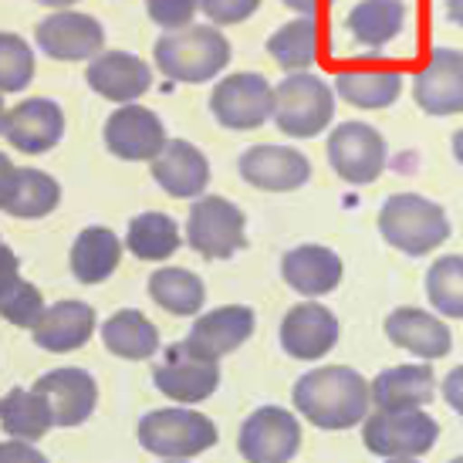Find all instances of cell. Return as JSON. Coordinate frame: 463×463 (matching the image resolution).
Instances as JSON below:
<instances>
[{
	"label": "cell",
	"instance_id": "obj_1",
	"mask_svg": "<svg viewBox=\"0 0 463 463\" xmlns=\"http://www.w3.org/2000/svg\"><path fill=\"white\" fill-rule=\"evenodd\" d=\"M295 410L318 430H352L369 416V379L352 365L311 369L291 389Z\"/></svg>",
	"mask_w": 463,
	"mask_h": 463
},
{
	"label": "cell",
	"instance_id": "obj_2",
	"mask_svg": "<svg viewBox=\"0 0 463 463\" xmlns=\"http://www.w3.org/2000/svg\"><path fill=\"white\" fill-rule=\"evenodd\" d=\"M153 58L169 81L203 85L231 65V41L213 24H190L183 31H166L156 41Z\"/></svg>",
	"mask_w": 463,
	"mask_h": 463
},
{
	"label": "cell",
	"instance_id": "obj_3",
	"mask_svg": "<svg viewBox=\"0 0 463 463\" xmlns=\"http://www.w3.org/2000/svg\"><path fill=\"white\" fill-rule=\"evenodd\" d=\"M379 233L389 247L410 258L433 254L450 237L447 210L420 194H392L379 210Z\"/></svg>",
	"mask_w": 463,
	"mask_h": 463
},
{
	"label": "cell",
	"instance_id": "obj_4",
	"mask_svg": "<svg viewBox=\"0 0 463 463\" xmlns=\"http://www.w3.org/2000/svg\"><path fill=\"white\" fill-rule=\"evenodd\" d=\"M270 118L291 139H315L335 118V89L315 71H295L274 89Z\"/></svg>",
	"mask_w": 463,
	"mask_h": 463
},
{
	"label": "cell",
	"instance_id": "obj_5",
	"mask_svg": "<svg viewBox=\"0 0 463 463\" xmlns=\"http://www.w3.org/2000/svg\"><path fill=\"white\" fill-rule=\"evenodd\" d=\"M139 447L163 460H194L217 443V426L200 410H153L136 426Z\"/></svg>",
	"mask_w": 463,
	"mask_h": 463
},
{
	"label": "cell",
	"instance_id": "obj_6",
	"mask_svg": "<svg viewBox=\"0 0 463 463\" xmlns=\"http://www.w3.org/2000/svg\"><path fill=\"white\" fill-rule=\"evenodd\" d=\"M362 443L365 450L383 460H416L437 447L439 426L426 410L383 412L375 410L362 420Z\"/></svg>",
	"mask_w": 463,
	"mask_h": 463
},
{
	"label": "cell",
	"instance_id": "obj_7",
	"mask_svg": "<svg viewBox=\"0 0 463 463\" xmlns=\"http://www.w3.org/2000/svg\"><path fill=\"white\" fill-rule=\"evenodd\" d=\"M186 241L200 258L227 260L247 247V217L227 196L203 194L186 213Z\"/></svg>",
	"mask_w": 463,
	"mask_h": 463
},
{
	"label": "cell",
	"instance_id": "obj_8",
	"mask_svg": "<svg viewBox=\"0 0 463 463\" xmlns=\"http://www.w3.org/2000/svg\"><path fill=\"white\" fill-rule=\"evenodd\" d=\"M325 156H328V166L335 169L338 180L352 183V186H369L386 169L389 146L375 126L352 118V122H342L332 129Z\"/></svg>",
	"mask_w": 463,
	"mask_h": 463
},
{
	"label": "cell",
	"instance_id": "obj_9",
	"mask_svg": "<svg viewBox=\"0 0 463 463\" xmlns=\"http://www.w3.org/2000/svg\"><path fill=\"white\" fill-rule=\"evenodd\" d=\"M210 112L223 129H260L274 112V89L260 71H233L210 91Z\"/></svg>",
	"mask_w": 463,
	"mask_h": 463
},
{
	"label": "cell",
	"instance_id": "obj_10",
	"mask_svg": "<svg viewBox=\"0 0 463 463\" xmlns=\"http://www.w3.org/2000/svg\"><path fill=\"white\" fill-rule=\"evenodd\" d=\"M153 383L173 402L196 406V402H203V399H210L217 392L220 362L200 355L186 342H176V345H166L163 362L153 369Z\"/></svg>",
	"mask_w": 463,
	"mask_h": 463
},
{
	"label": "cell",
	"instance_id": "obj_11",
	"mask_svg": "<svg viewBox=\"0 0 463 463\" xmlns=\"http://www.w3.org/2000/svg\"><path fill=\"white\" fill-rule=\"evenodd\" d=\"M237 450L247 463H291L301 450V423L291 410L260 406L241 426Z\"/></svg>",
	"mask_w": 463,
	"mask_h": 463
},
{
	"label": "cell",
	"instance_id": "obj_12",
	"mask_svg": "<svg viewBox=\"0 0 463 463\" xmlns=\"http://www.w3.org/2000/svg\"><path fill=\"white\" fill-rule=\"evenodd\" d=\"M105 149L126 163H153L166 149V126L146 105H122L102 126Z\"/></svg>",
	"mask_w": 463,
	"mask_h": 463
},
{
	"label": "cell",
	"instance_id": "obj_13",
	"mask_svg": "<svg viewBox=\"0 0 463 463\" xmlns=\"http://www.w3.org/2000/svg\"><path fill=\"white\" fill-rule=\"evenodd\" d=\"M38 48L54 61H91L105 48V27L81 11H54L34 27Z\"/></svg>",
	"mask_w": 463,
	"mask_h": 463
},
{
	"label": "cell",
	"instance_id": "obj_14",
	"mask_svg": "<svg viewBox=\"0 0 463 463\" xmlns=\"http://www.w3.org/2000/svg\"><path fill=\"white\" fill-rule=\"evenodd\" d=\"M412 99L426 116H460L463 112V52L433 48L423 68L412 75Z\"/></svg>",
	"mask_w": 463,
	"mask_h": 463
},
{
	"label": "cell",
	"instance_id": "obj_15",
	"mask_svg": "<svg viewBox=\"0 0 463 463\" xmlns=\"http://www.w3.org/2000/svg\"><path fill=\"white\" fill-rule=\"evenodd\" d=\"M237 173L264 194H291L311 180V159L295 146H250L237 159Z\"/></svg>",
	"mask_w": 463,
	"mask_h": 463
},
{
	"label": "cell",
	"instance_id": "obj_16",
	"mask_svg": "<svg viewBox=\"0 0 463 463\" xmlns=\"http://www.w3.org/2000/svg\"><path fill=\"white\" fill-rule=\"evenodd\" d=\"M335 95L352 109H389L402 95V71L383 58H365L335 75Z\"/></svg>",
	"mask_w": 463,
	"mask_h": 463
},
{
	"label": "cell",
	"instance_id": "obj_17",
	"mask_svg": "<svg viewBox=\"0 0 463 463\" xmlns=\"http://www.w3.org/2000/svg\"><path fill=\"white\" fill-rule=\"evenodd\" d=\"M4 136L17 153L41 156L52 153L65 136V112L52 99H24L14 109H7Z\"/></svg>",
	"mask_w": 463,
	"mask_h": 463
},
{
	"label": "cell",
	"instance_id": "obj_18",
	"mask_svg": "<svg viewBox=\"0 0 463 463\" xmlns=\"http://www.w3.org/2000/svg\"><path fill=\"white\" fill-rule=\"evenodd\" d=\"M85 81L95 95H102L109 102L136 105V99L153 89V68L132 52H102L89 61Z\"/></svg>",
	"mask_w": 463,
	"mask_h": 463
},
{
	"label": "cell",
	"instance_id": "obj_19",
	"mask_svg": "<svg viewBox=\"0 0 463 463\" xmlns=\"http://www.w3.org/2000/svg\"><path fill=\"white\" fill-rule=\"evenodd\" d=\"M338 345V318L318 301H301L284 315L281 348L291 359L315 362Z\"/></svg>",
	"mask_w": 463,
	"mask_h": 463
},
{
	"label": "cell",
	"instance_id": "obj_20",
	"mask_svg": "<svg viewBox=\"0 0 463 463\" xmlns=\"http://www.w3.org/2000/svg\"><path fill=\"white\" fill-rule=\"evenodd\" d=\"M433 396H437V375L430 369V362L392 365L369 383V399H373L375 410L383 412L426 410Z\"/></svg>",
	"mask_w": 463,
	"mask_h": 463
},
{
	"label": "cell",
	"instance_id": "obj_21",
	"mask_svg": "<svg viewBox=\"0 0 463 463\" xmlns=\"http://www.w3.org/2000/svg\"><path fill=\"white\" fill-rule=\"evenodd\" d=\"M48 410H52L54 426H81L95 412L99 402V386L85 369L65 365V369H52L34 383Z\"/></svg>",
	"mask_w": 463,
	"mask_h": 463
},
{
	"label": "cell",
	"instance_id": "obj_22",
	"mask_svg": "<svg viewBox=\"0 0 463 463\" xmlns=\"http://www.w3.org/2000/svg\"><path fill=\"white\" fill-rule=\"evenodd\" d=\"M254 308H247V305H223V308H213L200 315L186 335V345L196 348L200 355L206 359H223V355H231L237 348L244 345L247 338L254 335Z\"/></svg>",
	"mask_w": 463,
	"mask_h": 463
},
{
	"label": "cell",
	"instance_id": "obj_23",
	"mask_svg": "<svg viewBox=\"0 0 463 463\" xmlns=\"http://www.w3.org/2000/svg\"><path fill=\"white\" fill-rule=\"evenodd\" d=\"M153 180L176 200H200L210 186V163L203 149L186 139H169L166 149L153 159Z\"/></svg>",
	"mask_w": 463,
	"mask_h": 463
},
{
	"label": "cell",
	"instance_id": "obj_24",
	"mask_svg": "<svg viewBox=\"0 0 463 463\" xmlns=\"http://www.w3.org/2000/svg\"><path fill=\"white\" fill-rule=\"evenodd\" d=\"M342 258L332 247L322 244H301L291 247L281 258L284 284L298 291L301 298H325L342 284Z\"/></svg>",
	"mask_w": 463,
	"mask_h": 463
},
{
	"label": "cell",
	"instance_id": "obj_25",
	"mask_svg": "<svg viewBox=\"0 0 463 463\" xmlns=\"http://www.w3.org/2000/svg\"><path fill=\"white\" fill-rule=\"evenodd\" d=\"M386 338L392 345L406 348L410 355H416V359L423 362H437L443 355H450V345H453L450 328L439 322L437 315H430L423 308H410V305L389 311Z\"/></svg>",
	"mask_w": 463,
	"mask_h": 463
},
{
	"label": "cell",
	"instance_id": "obj_26",
	"mask_svg": "<svg viewBox=\"0 0 463 463\" xmlns=\"http://www.w3.org/2000/svg\"><path fill=\"white\" fill-rule=\"evenodd\" d=\"M31 335L44 352H54V355L78 352L81 345H89V338L95 335V308L85 301H75V298L58 301L52 308H44Z\"/></svg>",
	"mask_w": 463,
	"mask_h": 463
},
{
	"label": "cell",
	"instance_id": "obj_27",
	"mask_svg": "<svg viewBox=\"0 0 463 463\" xmlns=\"http://www.w3.org/2000/svg\"><path fill=\"white\" fill-rule=\"evenodd\" d=\"M126 244L109 227H85L71 244V274L81 284H102L116 274Z\"/></svg>",
	"mask_w": 463,
	"mask_h": 463
},
{
	"label": "cell",
	"instance_id": "obj_28",
	"mask_svg": "<svg viewBox=\"0 0 463 463\" xmlns=\"http://www.w3.org/2000/svg\"><path fill=\"white\" fill-rule=\"evenodd\" d=\"M345 27L362 48H386L406 27V0H359L348 11Z\"/></svg>",
	"mask_w": 463,
	"mask_h": 463
},
{
	"label": "cell",
	"instance_id": "obj_29",
	"mask_svg": "<svg viewBox=\"0 0 463 463\" xmlns=\"http://www.w3.org/2000/svg\"><path fill=\"white\" fill-rule=\"evenodd\" d=\"M268 54L288 75L308 71L318 61V54H322V24H318V17H295V21L281 24L268 38Z\"/></svg>",
	"mask_w": 463,
	"mask_h": 463
},
{
	"label": "cell",
	"instance_id": "obj_30",
	"mask_svg": "<svg viewBox=\"0 0 463 463\" xmlns=\"http://www.w3.org/2000/svg\"><path fill=\"white\" fill-rule=\"evenodd\" d=\"M105 348L126 362H146L159 352V328L142 311L122 308L102 325Z\"/></svg>",
	"mask_w": 463,
	"mask_h": 463
},
{
	"label": "cell",
	"instance_id": "obj_31",
	"mask_svg": "<svg viewBox=\"0 0 463 463\" xmlns=\"http://www.w3.org/2000/svg\"><path fill=\"white\" fill-rule=\"evenodd\" d=\"M0 426L11 439H24V443H38L48 437L54 426L52 410L38 389H11L7 396H0Z\"/></svg>",
	"mask_w": 463,
	"mask_h": 463
},
{
	"label": "cell",
	"instance_id": "obj_32",
	"mask_svg": "<svg viewBox=\"0 0 463 463\" xmlns=\"http://www.w3.org/2000/svg\"><path fill=\"white\" fill-rule=\"evenodd\" d=\"M149 298L156 305L176 318H194L200 315L206 301V288L200 274L186 268H159L149 274Z\"/></svg>",
	"mask_w": 463,
	"mask_h": 463
},
{
	"label": "cell",
	"instance_id": "obj_33",
	"mask_svg": "<svg viewBox=\"0 0 463 463\" xmlns=\"http://www.w3.org/2000/svg\"><path fill=\"white\" fill-rule=\"evenodd\" d=\"M61 203V186L54 176H48L44 169H17L14 176V190L11 200H7V213L17 220H41L54 213Z\"/></svg>",
	"mask_w": 463,
	"mask_h": 463
},
{
	"label": "cell",
	"instance_id": "obj_34",
	"mask_svg": "<svg viewBox=\"0 0 463 463\" xmlns=\"http://www.w3.org/2000/svg\"><path fill=\"white\" fill-rule=\"evenodd\" d=\"M126 247L139 260H169L180 250V227L169 213H139L129 220L126 231Z\"/></svg>",
	"mask_w": 463,
	"mask_h": 463
},
{
	"label": "cell",
	"instance_id": "obj_35",
	"mask_svg": "<svg viewBox=\"0 0 463 463\" xmlns=\"http://www.w3.org/2000/svg\"><path fill=\"white\" fill-rule=\"evenodd\" d=\"M426 298L443 318H463V254L433 260L426 270Z\"/></svg>",
	"mask_w": 463,
	"mask_h": 463
},
{
	"label": "cell",
	"instance_id": "obj_36",
	"mask_svg": "<svg viewBox=\"0 0 463 463\" xmlns=\"http://www.w3.org/2000/svg\"><path fill=\"white\" fill-rule=\"evenodd\" d=\"M34 81V52L21 34L0 31V95L24 91Z\"/></svg>",
	"mask_w": 463,
	"mask_h": 463
},
{
	"label": "cell",
	"instance_id": "obj_37",
	"mask_svg": "<svg viewBox=\"0 0 463 463\" xmlns=\"http://www.w3.org/2000/svg\"><path fill=\"white\" fill-rule=\"evenodd\" d=\"M44 295H41V288L38 284H31V281H14L4 295H0V318L4 322H11L17 325V328H34V325L41 322V315H44Z\"/></svg>",
	"mask_w": 463,
	"mask_h": 463
},
{
	"label": "cell",
	"instance_id": "obj_38",
	"mask_svg": "<svg viewBox=\"0 0 463 463\" xmlns=\"http://www.w3.org/2000/svg\"><path fill=\"white\" fill-rule=\"evenodd\" d=\"M196 11H200V0H146V14L153 24L163 27V34L190 27Z\"/></svg>",
	"mask_w": 463,
	"mask_h": 463
},
{
	"label": "cell",
	"instance_id": "obj_39",
	"mask_svg": "<svg viewBox=\"0 0 463 463\" xmlns=\"http://www.w3.org/2000/svg\"><path fill=\"white\" fill-rule=\"evenodd\" d=\"M258 7L260 0H200V11L206 14V21L213 27L241 24L247 17H254Z\"/></svg>",
	"mask_w": 463,
	"mask_h": 463
},
{
	"label": "cell",
	"instance_id": "obj_40",
	"mask_svg": "<svg viewBox=\"0 0 463 463\" xmlns=\"http://www.w3.org/2000/svg\"><path fill=\"white\" fill-rule=\"evenodd\" d=\"M0 463H48V457L24 439H0Z\"/></svg>",
	"mask_w": 463,
	"mask_h": 463
},
{
	"label": "cell",
	"instance_id": "obj_41",
	"mask_svg": "<svg viewBox=\"0 0 463 463\" xmlns=\"http://www.w3.org/2000/svg\"><path fill=\"white\" fill-rule=\"evenodd\" d=\"M443 399L457 416H463V365L450 369L447 379H443Z\"/></svg>",
	"mask_w": 463,
	"mask_h": 463
},
{
	"label": "cell",
	"instance_id": "obj_42",
	"mask_svg": "<svg viewBox=\"0 0 463 463\" xmlns=\"http://www.w3.org/2000/svg\"><path fill=\"white\" fill-rule=\"evenodd\" d=\"M14 281H21V260L7 244H0V295L11 288Z\"/></svg>",
	"mask_w": 463,
	"mask_h": 463
},
{
	"label": "cell",
	"instance_id": "obj_43",
	"mask_svg": "<svg viewBox=\"0 0 463 463\" xmlns=\"http://www.w3.org/2000/svg\"><path fill=\"white\" fill-rule=\"evenodd\" d=\"M14 176H17V166H14L7 156L0 153V210H4V206H7V200H11Z\"/></svg>",
	"mask_w": 463,
	"mask_h": 463
},
{
	"label": "cell",
	"instance_id": "obj_44",
	"mask_svg": "<svg viewBox=\"0 0 463 463\" xmlns=\"http://www.w3.org/2000/svg\"><path fill=\"white\" fill-rule=\"evenodd\" d=\"M284 7H291L298 17H318L325 7H332V0H281Z\"/></svg>",
	"mask_w": 463,
	"mask_h": 463
},
{
	"label": "cell",
	"instance_id": "obj_45",
	"mask_svg": "<svg viewBox=\"0 0 463 463\" xmlns=\"http://www.w3.org/2000/svg\"><path fill=\"white\" fill-rule=\"evenodd\" d=\"M447 21L463 27V0H447Z\"/></svg>",
	"mask_w": 463,
	"mask_h": 463
},
{
	"label": "cell",
	"instance_id": "obj_46",
	"mask_svg": "<svg viewBox=\"0 0 463 463\" xmlns=\"http://www.w3.org/2000/svg\"><path fill=\"white\" fill-rule=\"evenodd\" d=\"M453 159L463 166V129L453 132Z\"/></svg>",
	"mask_w": 463,
	"mask_h": 463
},
{
	"label": "cell",
	"instance_id": "obj_47",
	"mask_svg": "<svg viewBox=\"0 0 463 463\" xmlns=\"http://www.w3.org/2000/svg\"><path fill=\"white\" fill-rule=\"evenodd\" d=\"M34 4H44V7H54V11H71V4H78V0H34Z\"/></svg>",
	"mask_w": 463,
	"mask_h": 463
},
{
	"label": "cell",
	"instance_id": "obj_48",
	"mask_svg": "<svg viewBox=\"0 0 463 463\" xmlns=\"http://www.w3.org/2000/svg\"><path fill=\"white\" fill-rule=\"evenodd\" d=\"M4 126H7V109H4V99H0V132H4Z\"/></svg>",
	"mask_w": 463,
	"mask_h": 463
},
{
	"label": "cell",
	"instance_id": "obj_49",
	"mask_svg": "<svg viewBox=\"0 0 463 463\" xmlns=\"http://www.w3.org/2000/svg\"><path fill=\"white\" fill-rule=\"evenodd\" d=\"M386 463H416V460H386Z\"/></svg>",
	"mask_w": 463,
	"mask_h": 463
},
{
	"label": "cell",
	"instance_id": "obj_50",
	"mask_svg": "<svg viewBox=\"0 0 463 463\" xmlns=\"http://www.w3.org/2000/svg\"><path fill=\"white\" fill-rule=\"evenodd\" d=\"M450 463H463V457H453V460Z\"/></svg>",
	"mask_w": 463,
	"mask_h": 463
},
{
	"label": "cell",
	"instance_id": "obj_51",
	"mask_svg": "<svg viewBox=\"0 0 463 463\" xmlns=\"http://www.w3.org/2000/svg\"><path fill=\"white\" fill-rule=\"evenodd\" d=\"M169 463H183V460H169Z\"/></svg>",
	"mask_w": 463,
	"mask_h": 463
}]
</instances>
